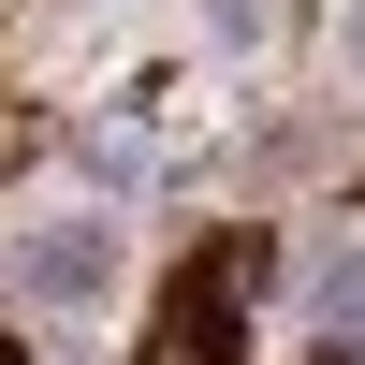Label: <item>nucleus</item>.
I'll return each mask as SVG.
<instances>
[{
	"label": "nucleus",
	"instance_id": "1",
	"mask_svg": "<svg viewBox=\"0 0 365 365\" xmlns=\"http://www.w3.org/2000/svg\"><path fill=\"white\" fill-rule=\"evenodd\" d=\"M249 278H263V234H220V249L175 278V307L146 322V365H234L249 351Z\"/></svg>",
	"mask_w": 365,
	"mask_h": 365
}]
</instances>
